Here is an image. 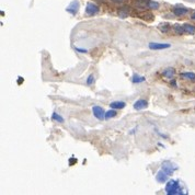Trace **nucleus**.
<instances>
[{
    "instance_id": "f257e3e1",
    "label": "nucleus",
    "mask_w": 195,
    "mask_h": 195,
    "mask_svg": "<svg viewBox=\"0 0 195 195\" xmlns=\"http://www.w3.org/2000/svg\"><path fill=\"white\" fill-rule=\"evenodd\" d=\"M166 194L168 195H182L184 194L182 187L178 180H168L166 184Z\"/></svg>"
},
{
    "instance_id": "f03ea898",
    "label": "nucleus",
    "mask_w": 195,
    "mask_h": 195,
    "mask_svg": "<svg viewBox=\"0 0 195 195\" xmlns=\"http://www.w3.org/2000/svg\"><path fill=\"white\" fill-rule=\"evenodd\" d=\"M162 170H163L164 172H166L167 174H173L174 173V171L178 169V167L175 166V164H173L171 161H163L162 162Z\"/></svg>"
},
{
    "instance_id": "7ed1b4c3",
    "label": "nucleus",
    "mask_w": 195,
    "mask_h": 195,
    "mask_svg": "<svg viewBox=\"0 0 195 195\" xmlns=\"http://www.w3.org/2000/svg\"><path fill=\"white\" fill-rule=\"evenodd\" d=\"M148 47L152 51H160V50H167L170 48L171 45L168 43H157V42H150L148 44Z\"/></svg>"
},
{
    "instance_id": "20e7f679",
    "label": "nucleus",
    "mask_w": 195,
    "mask_h": 195,
    "mask_svg": "<svg viewBox=\"0 0 195 195\" xmlns=\"http://www.w3.org/2000/svg\"><path fill=\"white\" fill-rule=\"evenodd\" d=\"M92 113H93L94 117H96V120H99V121L105 120V111H104L101 107L94 105V107H92Z\"/></svg>"
},
{
    "instance_id": "39448f33",
    "label": "nucleus",
    "mask_w": 195,
    "mask_h": 195,
    "mask_svg": "<svg viewBox=\"0 0 195 195\" xmlns=\"http://www.w3.org/2000/svg\"><path fill=\"white\" fill-rule=\"evenodd\" d=\"M99 12V7L92 2L87 3V8H86V14L87 16H94L96 13Z\"/></svg>"
},
{
    "instance_id": "423d86ee",
    "label": "nucleus",
    "mask_w": 195,
    "mask_h": 195,
    "mask_svg": "<svg viewBox=\"0 0 195 195\" xmlns=\"http://www.w3.org/2000/svg\"><path fill=\"white\" fill-rule=\"evenodd\" d=\"M147 107H148V102L146 101V100H144V99L137 100V101L134 103V109L137 110V111H141V110L146 109Z\"/></svg>"
},
{
    "instance_id": "0eeeda50",
    "label": "nucleus",
    "mask_w": 195,
    "mask_h": 195,
    "mask_svg": "<svg viewBox=\"0 0 195 195\" xmlns=\"http://www.w3.org/2000/svg\"><path fill=\"white\" fill-rule=\"evenodd\" d=\"M168 177H169V174H167L166 172L161 169L156 174V180H157V182H159V183H164L168 181Z\"/></svg>"
},
{
    "instance_id": "6e6552de",
    "label": "nucleus",
    "mask_w": 195,
    "mask_h": 195,
    "mask_svg": "<svg viewBox=\"0 0 195 195\" xmlns=\"http://www.w3.org/2000/svg\"><path fill=\"white\" fill-rule=\"evenodd\" d=\"M78 9H79V2L76 0V1H73L70 5L68 6L67 9H66V11L69 12V13H71V14H76L77 11H78Z\"/></svg>"
},
{
    "instance_id": "1a4fd4ad",
    "label": "nucleus",
    "mask_w": 195,
    "mask_h": 195,
    "mask_svg": "<svg viewBox=\"0 0 195 195\" xmlns=\"http://www.w3.org/2000/svg\"><path fill=\"white\" fill-rule=\"evenodd\" d=\"M174 75H175V69H174V68H172V67L167 68V69H164V70L162 71V76H163L164 78L173 79Z\"/></svg>"
},
{
    "instance_id": "9d476101",
    "label": "nucleus",
    "mask_w": 195,
    "mask_h": 195,
    "mask_svg": "<svg viewBox=\"0 0 195 195\" xmlns=\"http://www.w3.org/2000/svg\"><path fill=\"white\" fill-rule=\"evenodd\" d=\"M187 12H189V10L184 7H174L173 8V13H174L175 17H183Z\"/></svg>"
},
{
    "instance_id": "9b49d317",
    "label": "nucleus",
    "mask_w": 195,
    "mask_h": 195,
    "mask_svg": "<svg viewBox=\"0 0 195 195\" xmlns=\"http://www.w3.org/2000/svg\"><path fill=\"white\" fill-rule=\"evenodd\" d=\"M110 107L115 110H122L126 107V103L124 101H113L110 103Z\"/></svg>"
},
{
    "instance_id": "f8f14e48",
    "label": "nucleus",
    "mask_w": 195,
    "mask_h": 195,
    "mask_svg": "<svg viewBox=\"0 0 195 195\" xmlns=\"http://www.w3.org/2000/svg\"><path fill=\"white\" fill-rule=\"evenodd\" d=\"M146 7L149 8V9H151V10H157V9H159L160 5H159L157 1H154V0H147V2H146Z\"/></svg>"
},
{
    "instance_id": "ddd939ff",
    "label": "nucleus",
    "mask_w": 195,
    "mask_h": 195,
    "mask_svg": "<svg viewBox=\"0 0 195 195\" xmlns=\"http://www.w3.org/2000/svg\"><path fill=\"white\" fill-rule=\"evenodd\" d=\"M183 28H184V31L186 34H191V35L195 34V25H192L190 23H185L183 24Z\"/></svg>"
},
{
    "instance_id": "4468645a",
    "label": "nucleus",
    "mask_w": 195,
    "mask_h": 195,
    "mask_svg": "<svg viewBox=\"0 0 195 195\" xmlns=\"http://www.w3.org/2000/svg\"><path fill=\"white\" fill-rule=\"evenodd\" d=\"M181 78L185 79L189 81H195V73H181Z\"/></svg>"
},
{
    "instance_id": "2eb2a0df",
    "label": "nucleus",
    "mask_w": 195,
    "mask_h": 195,
    "mask_svg": "<svg viewBox=\"0 0 195 195\" xmlns=\"http://www.w3.org/2000/svg\"><path fill=\"white\" fill-rule=\"evenodd\" d=\"M173 31H174V33L177 34V35H182V34L185 33L183 25H180V24H174V25H173Z\"/></svg>"
},
{
    "instance_id": "dca6fc26",
    "label": "nucleus",
    "mask_w": 195,
    "mask_h": 195,
    "mask_svg": "<svg viewBox=\"0 0 195 195\" xmlns=\"http://www.w3.org/2000/svg\"><path fill=\"white\" fill-rule=\"evenodd\" d=\"M117 115V110L112 109L109 110L107 112H105V120H110V118H113Z\"/></svg>"
},
{
    "instance_id": "f3484780",
    "label": "nucleus",
    "mask_w": 195,
    "mask_h": 195,
    "mask_svg": "<svg viewBox=\"0 0 195 195\" xmlns=\"http://www.w3.org/2000/svg\"><path fill=\"white\" fill-rule=\"evenodd\" d=\"M145 80H146V78L144 77V76H139V75H137V73H135V75L133 76V82L134 83H141V82H144Z\"/></svg>"
},
{
    "instance_id": "a211bd4d",
    "label": "nucleus",
    "mask_w": 195,
    "mask_h": 195,
    "mask_svg": "<svg viewBox=\"0 0 195 195\" xmlns=\"http://www.w3.org/2000/svg\"><path fill=\"white\" fill-rule=\"evenodd\" d=\"M52 120L55 121V122H58V123H64V117L60 116V115L56 112H54L52 114Z\"/></svg>"
},
{
    "instance_id": "6ab92c4d",
    "label": "nucleus",
    "mask_w": 195,
    "mask_h": 195,
    "mask_svg": "<svg viewBox=\"0 0 195 195\" xmlns=\"http://www.w3.org/2000/svg\"><path fill=\"white\" fill-rule=\"evenodd\" d=\"M169 29H170V26L168 23H163V24H160V25H159V30L161 32H163V33H167V32L169 31Z\"/></svg>"
},
{
    "instance_id": "aec40b11",
    "label": "nucleus",
    "mask_w": 195,
    "mask_h": 195,
    "mask_svg": "<svg viewBox=\"0 0 195 195\" xmlns=\"http://www.w3.org/2000/svg\"><path fill=\"white\" fill-rule=\"evenodd\" d=\"M125 7H123L121 10H118V17H121V18H126V17H128V12L126 9H124Z\"/></svg>"
},
{
    "instance_id": "412c9836",
    "label": "nucleus",
    "mask_w": 195,
    "mask_h": 195,
    "mask_svg": "<svg viewBox=\"0 0 195 195\" xmlns=\"http://www.w3.org/2000/svg\"><path fill=\"white\" fill-rule=\"evenodd\" d=\"M93 82H94V76L90 75L88 78H87V84H88V86H91Z\"/></svg>"
},
{
    "instance_id": "4be33fe9",
    "label": "nucleus",
    "mask_w": 195,
    "mask_h": 195,
    "mask_svg": "<svg viewBox=\"0 0 195 195\" xmlns=\"http://www.w3.org/2000/svg\"><path fill=\"white\" fill-rule=\"evenodd\" d=\"M75 50L78 51L79 53H87V52H88L87 50H83V48H79V47H75Z\"/></svg>"
},
{
    "instance_id": "5701e85b",
    "label": "nucleus",
    "mask_w": 195,
    "mask_h": 195,
    "mask_svg": "<svg viewBox=\"0 0 195 195\" xmlns=\"http://www.w3.org/2000/svg\"><path fill=\"white\" fill-rule=\"evenodd\" d=\"M73 162H77V160H76V159H73V158H71L70 160H69V164H73Z\"/></svg>"
},
{
    "instance_id": "b1692460",
    "label": "nucleus",
    "mask_w": 195,
    "mask_h": 195,
    "mask_svg": "<svg viewBox=\"0 0 195 195\" xmlns=\"http://www.w3.org/2000/svg\"><path fill=\"white\" fill-rule=\"evenodd\" d=\"M191 19L195 21V12H193V13H192V16H191Z\"/></svg>"
},
{
    "instance_id": "393cba45",
    "label": "nucleus",
    "mask_w": 195,
    "mask_h": 195,
    "mask_svg": "<svg viewBox=\"0 0 195 195\" xmlns=\"http://www.w3.org/2000/svg\"><path fill=\"white\" fill-rule=\"evenodd\" d=\"M171 84H172V86H174V87H177V82H175V81H174V80H172V81H171Z\"/></svg>"
},
{
    "instance_id": "a878e982",
    "label": "nucleus",
    "mask_w": 195,
    "mask_h": 195,
    "mask_svg": "<svg viewBox=\"0 0 195 195\" xmlns=\"http://www.w3.org/2000/svg\"><path fill=\"white\" fill-rule=\"evenodd\" d=\"M112 1H114V2H123L124 0H112Z\"/></svg>"
},
{
    "instance_id": "bb28decb",
    "label": "nucleus",
    "mask_w": 195,
    "mask_h": 195,
    "mask_svg": "<svg viewBox=\"0 0 195 195\" xmlns=\"http://www.w3.org/2000/svg\"><path fill=\"white\" fill-rule=\"evenodd\" d=\"M186 1H190V2H194L195 0H186Z\"/></svg>"
}]
</instances>
